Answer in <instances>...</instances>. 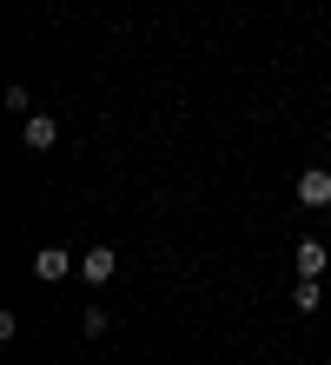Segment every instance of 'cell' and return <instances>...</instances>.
<instances>
[{
	"instance_id": "cell-1",
	"label": "cell",
	"mask_w": 331,
	"mask_h": 365,
	"mask_svg": "<svg viewBox=\"0 0 331 365\" xmlns=\"http://www.w3.org/2000/svg\"><path fill=\"white\" fill-rule=\"evenodd\" d=\"M113 272H120V252H113V246H93V252L80 259V279H86V286H106Z\"/></svg>"
},
{
	"instance_id": "cell-2",
	"label": "cell",
	"mask_w": 331,
	"mask_h": 365,
	"mask_svg": "<svg viewBox=\"0 0 331 365\" xmlns=\"http://www.w3.org/2000/svg\"><path fill=\"white\" fill-rule=\"evenodd\" d=\"M20 140H27V153H47V146L60 140V120H53V113H27V126H20Z\"/></svg>"
},
{
	"instance_id": "cell-3",
	"label": "cell",
	"mask_w": 331,
	"mask_h": 365,
	"mask_svg": "<svg viewBox=\"0 0 331 365\" xmlns=\"http://www.w3.org/2000/svg\"><path fill=\"white\" fill-rule=\"evenodd\" d=\"M298 206H331V173L325 166H305L298 173Z\"/></svg>"
},
{
	"instance_id": "cell-4",
	"label": "cell",
	"mask_w": 331,
	"mask_h": 365,
	"mask_svg": "<svg viewBox=\"0 0 331 365\" xmlns=\"http://www.w3.org/2000/svg\"><path fill=\"white\" fill-rule=\"evenodd\" d=\"M33 272H40V279H66V272H80V266L66 259L60 246H40V252H33Z\"/></svg>"
},
{
	"instance_id": "cell-5",
	"label": "cell",
	"mask_w": 331,
	"mask_h": 365,
	"mask_svg": "<svg viewBox=\"0 0 331 365\" xmlns=\"http://www.w3.org/2000/svg\"><path fill=\"white\" fill-rule=\"evenodd\" d=\"M325 266H331V252H325L318 240H305V246H298V279H318Z\"/></svg>"
},
{
	"instance_id": "cell-6",
	"label": "cell",
	"mask_w": 331,
	"mask_h": 365,
	"mask_svg": "<svg viewBox=\"0 0 331 365\" xmlns=\"http://www.w3.org/2000/svg\"><path fill=\"white\" fill-rule=\"evenodd\" d=\"M318 299H325L318 279H298V286H292V306H298V312H318Z\"/></svg>"
},
{
	"instance_id": "cell-7",
	"label": "cell",
	"mask_w": 331,
	"mask_h": 365,
	"mask_svg": "<svg viewBox=\"0 0 331 365\" xmlns=\"http://www.w3.org/2000/svg\"><path fill=\"white\" fill-rule=\"evenodd\" d=\"M106 326H113V312H100V306H86V319H80V332H86V339H100Z\"/></svg>"
}]
</instances>
